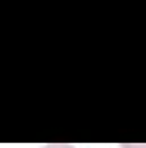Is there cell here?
<instances>
[{"label":"cell","mask_w":146,"mask_h":148,"mask_svg":"<svg viewBox=\"0 0 146 148\" xmlns=\"http://www.w3.org/2000/svg\"><path fill=\"white\" fill-rule=\"evenodd\" d=\"M43 148H74V147L69 145V143H48V145H45Z\"/></svg>","instance_id":"obj_1"}]
</instances>
